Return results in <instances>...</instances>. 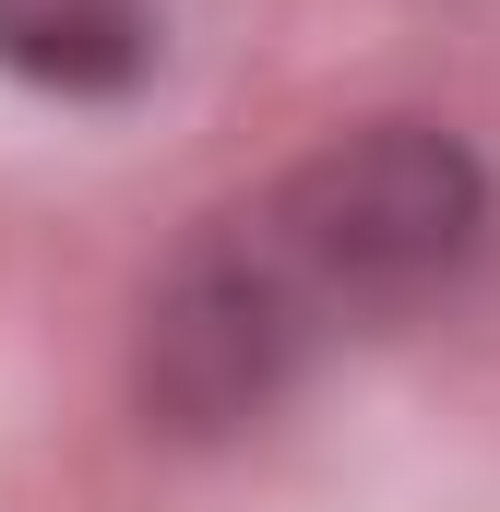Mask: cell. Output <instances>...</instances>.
<instances>
[{"label":"cell","mask_w":500,"mask_h":512,"mask_svg":"<svg viewBox=\"0 0 500 512\" xmlns=\"http://www.w3.org/2000/svg\"><path fill=\"white\" fill-rule=\"evenodd\" d=\"M477 251H489V167L453 131H334L179 239L131 334V393L179 441L250 429L322 358L453 298Z\"/></svg>","instance_id":"cell-1"},{"label":"cell","mask_w":500,"mask_h":512,"mask_svg":"<svg viewBox=\"0 0 500 512\" xmlns=\"http://www.w3.org/2000/svg\"><path fill=\"white\" fill-rule=\"evenodd\" d=\"M0 72L36 96H131L155 72V0H0Z\"/></svg>","instance_id":"cell-2"}]
</instances>
